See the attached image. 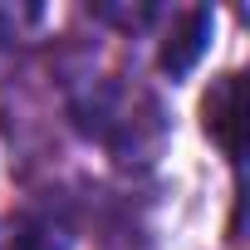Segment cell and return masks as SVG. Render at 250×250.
<instances>
[{"label": "cell", "instance_id": "cell-4", "mask_svg": "<svg viewBox=\"0 0 250 250\" xmlns=\"http://www.w3.org/2000/svg\"><path fill=\"white\" fill-rule=\"evenodd\" d=\"M0 250H74V235L54 221V216H15L0 226Z\"/></svg>", "mask_w": 250, "mask_h": 250}, {"label": "cell", "instance_id": "cell-3", "mask_svg": "<svg viewBox=\"0 0 250 250\" xmlns=\"http://www.w3.org/2000/svg\"><path fill=\"white\" fill-rule=\"evenodd\" d=\"M201 128L221 143L230 162H240V74H221L201 98Z\"/></svg>", "mask_w": 250, "mask_h": 250}, {"label": "cell", "instance_id": "cell-1", "mask_svg": "<svg viewBox=\"0 0 250 250\" xmlns=\"http://www.w3.org/2000/svg\"><path fill=\"white\" fill-rule=\"evenodd\" d=\"M74 123L108 147L113 162L133 167V162H152L162 147V108L152 93L128 88L123 79H88L74 93Z\"/></svg>", "mask_w": 250, "mask_h": 250}, {"label": "cell", "instance_id": "cell-2", "mask_svg": "<svg viewBox=\"0 0 250 250\" xmlns=\"http://www.w3.org/2000/svg\"><path fill=\"white\" fill-rule=\"evenodd\" d=\"M206 40H211V10H206V5H182V10H172V15H167V35H162V54H157L162 74H172V79L191 74L196 59L206 54Z\"/></svg>", "mask_w": 250, "mask_h": 250}]
</instances>
